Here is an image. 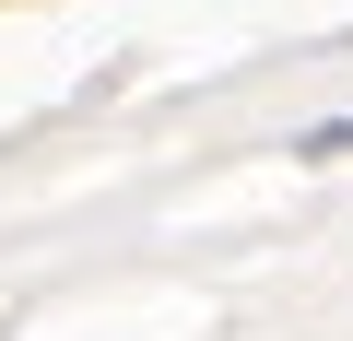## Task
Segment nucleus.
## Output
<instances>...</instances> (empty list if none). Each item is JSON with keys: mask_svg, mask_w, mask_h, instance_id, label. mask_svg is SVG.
I'll use <instances>...</instances> for the list:
<instances>
[{"mask_svg": "<svg viewBox=\"0 0 353 341\" xmlns=\"http://www.w3.org/2000/svg\"><path fill=\"white\" fill-rule=\"evenodd\" d=\"M294 153H353V118H330V130H306Z\"/></svg>", "mask_w": 353, "mask_h": 341, "instance_id": "nucleus-1", "label": "nucleus"}]
</instances>
